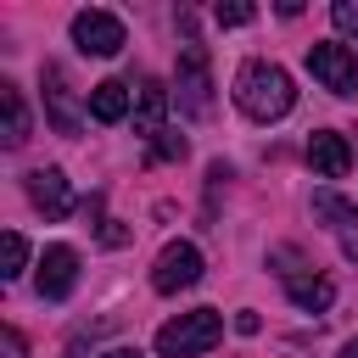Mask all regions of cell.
I'll list each match as a JSON object with an SVG mask.
<instances>
[{
	"instance_id": "1",
	"label": "cell",
	"mask_w": 358,
	"mask_h": 358,
	"mask_svg": "<svg viewBox=\"0 0 358 358\" xmlns=\"http://www.w3.org/2000/svg\"><path fill=\"white\" fill-rule=\"evenodd\" d=\"M235 106L252 117V123H280L291 106H296V84H291V73L280 67V62H246L241 73H235Z\"/></svg>"
},
{
	"instance_id": "2",
	"label": "cell",
	"mask_w": 358,
	"mask_h": 358,
	"mask_svg": "<svg viewBox=\"0 0 358 358\" xmlns=\"http://www.w3.org/2000/svg\"><path fill=\"white\" fill-rule=\"evenodd\" d=\"M218 341H224V319L213 308H190V313H179V319H168L157 330V352L162 358H201Z\"/></svg>"
},
{
	"instance_id": "3",
	"label": "cell",
	"mask_w": 358,
	"mask_h": 358,
	"mask_svg": "<svg viewBox=\"0 0 358 358\" xmlns=\"http://www.w3.org/2000/svg\"><path fill=\"white\" fill-rule=\"evenodd\" d=\"M179 22H185V45H179V78H173V90H179V112L207 117V112H213V67H207V45L190 34V11H185Z\"/></svg>"
},
{
	"instance_id": "4",
	"label": "cell",
	"mask_w": 358,
	"mask_h": 358,
	"mask_svg": "<svg viewBox=\"0 0 358 358\" xmlns=\"http://www.w3.org/2000/svg\"><path fill=\"white\" fill-rule=\"evenodd\" d=\"M308 73H313L330 95H358V50L341 45V39L308 45Z\"/></svg>"
},
{
	"instance_id": "5",
	"label": "cell",
	"mask_w": 358,
	"mask_h": 358,
	"mask_svg": "<svg viewBox=\"0 0 358 358\" xmlns=\"http://www.w3.org/2000/svg\"><path fill=\"white\" fill-rule=\"evenodd\" d=\"M201 280V252L190 246V241H168L162 252H157V268H151V285L162 291V296H173V291H190Z\"/></svg>"
},
{
	"instance_id": "6",
	"label": "cell",
	"mask_w": 358,
	"mask_h": 358,
	"mask_svg": "<svg viewBox=\"0 0 358 358\" xmlns=\"http://www.w3.org/2000/svg\"><path fill=\"white\" fill-rule=\"evenodd\" d=\"M73 45L84 50V56H117L123 50V22L112 17V11H78L73 17Z\"/></svg>"
},
{
	"instance_id": "7",
	"label": "cell",
	"mask_w": 358,
	"mask_h": 358,
	"mask_svg": "<svg viewBox=\"0 0 358 358\" xmlns=\"http://www.w3.org/2000/svg\"><path fill=\"white\" fill-rule=\"evenodd\" d=\"M39 84H45V117L56 123V134H78V106H73L67 67H62V62H45V67H39Z\"/></svg>"
},
{
	"instance_id": "8",
	"label": "cell",
	"mask_w": 358,
	"mask_h": 358,
	"mask_svg": "<svg viewBox=\"0 0 358 358\" xmlns=\"http://www.w3.org/2000/svg\"><path fill=\"white\" fill-rule=\"evenodd\" d=\"M22 190H28V201H34L45 218H67V213H73V190H67V173H62V168H34V173L22 179Z\"/></svg>"
},
{
	"instance_id": "9",
	"label": "cell",
	"mask_w": 358,
	"mask_h": 358,
	"mask_svg": "<svg viewBox=\"0 0 358 358\" xmlns=\"http://www.w3.org/2000/svg\"><path fill=\"white\" fill-rule=\"evenodd\" d=\"M39 296L45 302H62L73 285H78V252L73 246H45V257H39Z\"/></svg>"
},
{
	"instance_id": "10",
	"label": "cell",
	"mask_w": 358,
	"mask_h": 358,
	"mask_svg": "<svg viewBox=\"0 0 358 358\" xmlns=\"http://www.w3.org/2000/svg\"><path fill=\"white\" fill-rule=\"evenodd\" d=\"M308 168H313L319 179H347L352 145H347L336 129H313V134H308Z\"/></svg>"
},
{
	"instance_id": "11",
	"label": "cell",
	"mask_w": 358,
	"mask_h": 358,
	"mask_svg": "<svg viewBox=\"0 0 358 358\" xmlns=\"http://www.w3.org/2000/svg\"><path fill=\"white\" fill-rule=\"evenodd\" d=\"M313 213L330 218V229L341 235V252L358 263V207H352L347 196H336V190H319V196H313Z\"/></svg>"
},
{
	"instance_id": "12",
	"label": "cell",
	"mask_w": 358,
	"mask_h": 358,
	"mask_svg": "<svg viewBox=\"0 0 358 358\" xmlns=\"http://www.w3.org/2000/svg\"><path fill=\"white\" fill-rule=\"evenodd\" d=\"M162 112H168V84L162 78H140L134 84V134L157 140L162 134Z\"/></svg>"
},
{
	"instance_id": "13",
	"label": "cell",
	"mask_w": 358,
	"mask_h": 358,
	"mask_svg": "<svg viewBox=\"0 0 358 358\" xmlns=\"http://www.w3.org/2000/svg\"><path fill=\"white\" fill-rule=\"evenodd\" d=\"M0 145L6 151L28 145V106H22V90L11 78H0Z\"/></svg>"
},
{
	"instance_id": "14",
	"label": "cell",
	"mask_w": 358,
	"mask_h": 358,
	"mask_svg": "<svg viewBox=\"0 0 358 358\" xmlns=\"http://www.w3.org/2000/svg\"><path fill=\"white\" fill-rule=\"evenodd\" d=\"M129 106H134L129 84H117V78L90 84V117H95V123H123V117H129Z\"/></svg>"
},
{
	"instance_id": "15",
	"label": "cell",
	"mask_w": 358,
	"mask_h": 358,
	"mask_svg": "<svg viewBox=\"0 0 358 358\" xmlns=\"http://www.w3.org/2000/svg\"><path fill=\"white\" fill-rule=\"evenodd\" d=\"M285 296H291L302 313H324V308L336 302V285H330L324 274H291V280H285Z\"/></svg>"
},
{
	"instance_id": "16",
	"label": "cell",
	"mask_w": 358,
	"mask_h": 358,
	"mask_svg": "<svg viewBox=\"0 0 358 358\" xmlns=\"http://www.w3.org/2000/svg\"><path fill=\"white\" fill-rule=\"evenodd\" d=\"M22 263H28V241H22L17 229H6V235H0V280H17Z\"/></svg>"
},
{
	"instance_id": "17",
	"label": "cell",
	"mask_w": 358,
	"mask_h": 358,
	"mask_svg": "<svg viewBox=\"0 0 358 358\" xmlns=\"http://www.w3.org/2000/svg\"><path fill=\"white\" fill-rule=\"evenodd\" d=\"M213 17H218V28H246V22H252V17H257V11H252V6H246V0H229V6H218V11H213Z\"/></svg>"
},
{
	"instance_id": "18",
	"label": "cell",
	"mask_w": 358,
	"mask_h": 358,
	"mask_svg": "<svg viewBox=\"0 0 358 358\" xmlns=\"http://www.w3.org/2000/svg\"><path fill=\"white\" fill-rule=\"evenodd\" d=\"M330 22H336L347 39H358V0H336V6H330Z\"/></svg>"
},
{
	"instance_id": "19",
	"label": "cell",
	"mask_w": 358,
	"mask_h": 358,
	"mask_svg": "<svg viewBox=\"0 0 358 358\" xmlns=\"http://www.w3.org/2000/svg\"><path fill=\"white\" fill-rule=\"evenodd\" d=\"M151 157H185V134H173V129H162V134L151 140Z\"/></svg>"
},
{
	"instance_id": "20",
	"label": "cell",
	"mask_w": 358,
	"mask_h": 358,
	"mask_svg": "<svg viewBox=\"0 0 358 358\" xmlns=\"http://www.w3.org/2000/svg\"><path fill=\"white\" fill-rule=\"evenodd\" d=\"M0 358H28V341H22V330H17V324H6V330H0Z\"/></svg>"
},
{
	"instance_id": "21",
	"label": "cell",
	"mask_w": 358,
	"mask_h": 358,
	"mask_svg": "<svg viewBox=\"0 0 358 358\" xmlns=\"http://www.w3.org/2000/svg\"><path fill=\"white\" fill-rule=\"evenodd\" d=\"M235 330H241V336H257V330H263V319L246 308V313H235Z\"/></svg>"
},
{
	"instance_id": "22",
	"label": "cell",
	"mask_w": 358,
	"mask_h": 358,
	"mask_svg": "<svg viewBox=\"0 0 358 358\" xmlns=\"http://www.w3.org/2000/svg\"><path fill=\"white\" fill-rule=\"evenodd\" d=\"M101 358H140L134 347H112V352H101Z\"/></svg>"
},
{
	"instance_id": "23",
	"label": "cell",
	"mask_w": 358,
	"mask_h": 358,
	"mask_svg": "<svg viewBox=\"0 0 358 358\" xmlns=\"http://www.w3.org/2000/svg\"><path fill=\"white\" fill-rule=\"evenodd\" d=\"M341 358H358V341H347V347H341Z\"/></svg>"
}]
</instances>
